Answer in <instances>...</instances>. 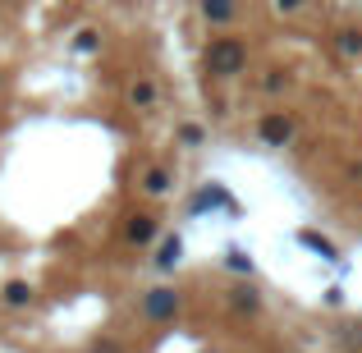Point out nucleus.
<instances>
[{"mask_svg": "<svg viewBox=\"0 0 362 353\" xmlns=\"http://www.w3.org/2000/svg\"><path fill=\"white\" fill-rule=\"evenodd\" d=\"M202 64L211 79H239L247 69V42H239V37H211L202 46Z\"/></svg>", "mask_w": 362, "mask_h": 353, "instance_id": "f257e3e1", "label": "nucleus"}, {"mask_svg": "<svg viewBox=\"0 0 362 353\" xmlns=\"http://www.w3.org/2000/svg\"><path fill=\"white\" fill-rule=\"evenodd\" d=\"M335 46L344 55H362V28H339V33H335Z\"/></svg>", "mask_w": 362, "mask_h": 353, "instance_id": "dca6fc26", "label": "nucleus"}, {"mask_svg": "<svg viewBox=\"0 0 362 353\" xmlns=\"http://www.w3.org/2000/svg\"><path fill=\"white\" fill-rule=\"evenodd\" d=\"M326 303H330V308H344V289H339V284H330V289H326Z\"/></svg>", "mask_w": 362, "mask_h": 353, "instance_id": "6ab92c4d", "label": "nucleus"}, {"mask_svg": "<svg viewBox=\"0 0 362 353\" xmlns=\"http://www.w3.org/2000/svg\"><path fill=\"white\" fill-rule=\"evenodd\" d=\"M225 271H234V275H243V280H252V271H257L252 253H247V248H225Z\"/></svg>", "mask_w": 362, "mask_h": 353, "instance_id": "ddd939ff", "label": "nucleus"}, {"mask_svg": "<svg viewBox=\"0 0 362 353\" xmlns=\"http://www.w3.org/2000/svg\"><path fill=\"white\" fill-rule=\"evenodd\" d=\"M142 321H151V326H170V321L184 312V294L175 289V284H151L147 294H142Z\"/></svg>", "mask_w": 362, "mask_h": 353, "instance_id": "f03ea898", "label": "nucleus"}, {"mask_svg": "<svg viewBox=\"0 0 362 353\" xmlns=\"http://www.w3.org/2000/svg\"><path fill=\"white\" fill-rule=\"evenodd\" d=\"M33 299H37V284L33 280H5V284H0V303H5L9 312L33 308Z\"/></svg>", "mask_w": 362, "mask_h": 353, "instance_id": "1a4fd4ad", "label": "nucleus"}, {"mask_svg": "<svg viewBox=\"0 0 362 353\" xmlns=\"http://www.w3.org/2000/svg\"><path fill=\"white\" fill-rule=\"evenodd\" d=\"M92 353H124L115 340H97V345H92Z\"/></svg>", "mask_w": 362, "mask_h": 353, "instance_id": "aec40b11", "label": "nucleus"}, {"mask_svg": "<svg viewBox=\"0 0 362 353\" xmlns=\"http://www.w3.org/2000/svg\"><path fill=\"white\" fill-rule=\"evenodd\" d=\"M175 138H179V147L193 151V147H202V142H206V129H202V124H179Z\"/></svg>", "mask_w": 362, "mask_h": 353, "instance_id": "2eb2a0df", "label": "nucleus"}, {"mask_svg": "<svg viewBox=\"0 0 362 353\" xmlns=\"http://www.w3.org/2000/svg\"><path fill=\"white\" fill-rule=\"evenodd\" d=\"M151 266H156L160 275L179 271V266H184V238H179V234H160V243H156V257H151Z\"/></svg>", "mask_w": 362, "mask_h": 353, "instance_id": "423d86ee", "label": "nucleus"}, {"mask_svg": "<svg viewBox=\"0 0 362 353\" xmlns=\"http://www.w3.org/2000/svg\"><path fill=\"white\" fill-rule=\"evenodd\" d=\"M284 88H289V79H284L280 69H266L262 74V92H271V97H275V92H284Z\"/></svg>", "mask_w": 362, "mask_h": 353, "instance_id": "f3484780", "label": "nucleus"}, {"mask_svg": "<svg viewBox=\"0 0 362 353\" xmlns=\"http://www.w3.org/2000/svg\"><path fill=\"white\" fill-rule=\"evenodd\" d=\"M197 9L211 28H230L234 14H239V0H197Z\"/></svg>", "mask_w": 362, "mask_h": 353, "instance_id": "9b49d317", "label": "nucleus"}, {"mask_svg": "<svg viewBox=\"0 0 362 353\" xmlns=\"http://www.w3.org/2000/svg\"><path fill=\"white\" fill-rule=\"evenodd\" d=\"M188 221H197V216H206V212H230V216H239V202H234V193L225 184H197V193L188 197Z\"/></svg>", "mask_w": 362, "mask_h": 353, "instance_id": "7ed1b4c3", "label": "nucleus"}, {"mask_svg": "<svg viewBox=\"0 0 362 353\" xmlns=\"http://www.w3.org/2000/svg\"><path fill=\"white\" fill-rule=\"evenodd\" d=\"M257 138H262L266 147H289L293 142V115L289 110H266L262 124H257Z\"/></svg>", "mask_w": 362, "mask_h": 353, "instance_id": "39448f33", "label": "nucleus"}, {"mask_svg": "<svg viewBox=\"0 0 362 353\" xmlns=\"http://www.w3.org/2000/svg\"><path fill=\"white\" fill-rule=\"evenodd\" d=\"M124 97H129V106H133V110H156V101H160V88H156L151 79H133Z\"/></svg>", "mask_w": 362, "mask_h": 353, "instance_id": "f8f14e48", "label": "nucleus"}, {"mask_svg": "<svg viewBox=\"0 0 362 353\" xmlns=\"http://www.w3.org/2000/svg\"><path fill=\"white\" fill-rule=\"evenodd\" d=\"M156 238H160V216H151V212L124 216V243L129 248H147V243H156Z\"/></svg>", "mask_w": 362, "mask_h": 353, "instance_id": "20e7f679", "label": "nucleus"}, {"mask_svg": "<svg viewBox=\"0 0 362 353\" xmlns=\"http://www.w3.org/2000/svg\"><path fill=\"white\" fill-rule=\"evenodd\" d=\"M138 193L142 197H170L175 193V175H170L165 166H147L138 175Z\"/></svg>", "mask_w": 362, "mask_h": 353, "instance_id": "0eeeda50", "label": "nucleus"}, {"mask_svg": "<svg viewBox=\"0 0 362 353\" xmlns=\"http://www.w3.org/2000/svg\"><path fill=\"white\" fill-rule=\"evenodd\" d=\"M97 51H101V33H97V28L74 33V55H97Z\"/></svg>", "mask_w": 362, "mask_h": 353, "instance_id": "4468645a", "label": "nucleus"}, {"mask_svg": "<svg viewBox=\"0 0 362 353\" xmlns=\"http://www.w3.org/2000/svg\"><path fill=\"white\" fill-rule=\"evenodd\" d=\"M271 5L280 9V14H298V9H303V0H271Z\"/></svg>", "mask_w": 362, "mask_h": 353, "instance_id": "a211bd4d", "label": "nucleus"}, {"mask_svg": "<svg viewBox=\"0 0 362 353\" xmlns=\"http://www.w3.org/2000/svg\"><path fill=\"white\" fill-rule=\"evenodd\" d=\"M230 308L239 312V317H257V312H262V294H257L252 280H239L230 289Z\"/></svg>", "mask_w": 362, "mask_h": 353, "instance_id": "9d476101", "label": "nucleus"}, {"mask_svg": "<svg viewBox=\"0 0 362 353\" xmlns=\"http://www.w3.org/2000/svg\"><path fill=\"white\" fill-rule=\"evenodd\" d=\"M293 238H298V248H308V253H312V257H321V262H330V266L339 262V248L330 243V238L321 234V230H312V225H303V230L293 234Z\"/></svg>", "mask_w": 362, "mask_h": 353, "instance_id": "6e6552de", "label": "nucleus"}]
</instances>
